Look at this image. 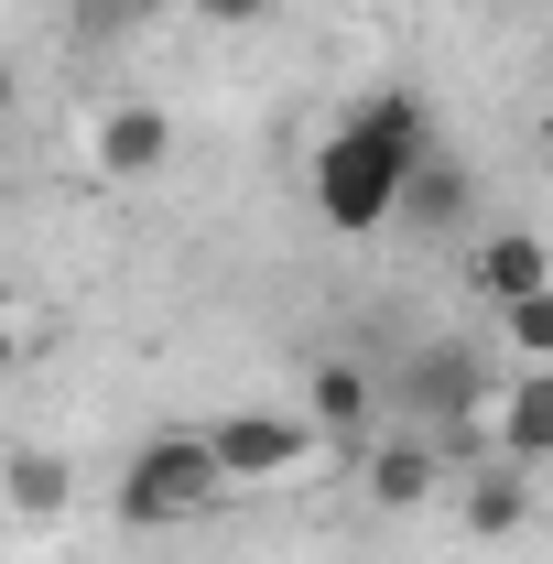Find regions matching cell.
<instances>
[{"label": "cell", "mask_w": 553, "mask_h": 564, "mask_svg": "<svg viewBox=\"0 0 553 564\" xmlns=\"http://www.w3.org/2000/svg\"><path fill=\"white\" fill-rule=\"evenodd\" d=\"M488 456L553 467V369H543V358H521V369L488 391Z\"/></svg>", "instance_id": "obj_5"}, {"label": "cell", "mask_w": 553, "mask_h": 564, "mask_svg": "<svg viewBox=\"0 0 553 564\" xmlns=\"http://www.w3.org/2000/svg\"><path fill=\"white\" fill-rule=\"evenodd\" d=\"M402 391H413V413L434 423V434H456V423H467V413L488 423V391H478V358H467V348H423Z\"/></svg>", "instance_id": "obj_8"}, {"label": "cell", "mask_w": 553, "mask_h": 564, "mask_svg": "<svg viewBox=\"0 0 553 564\" xmlns=\"http://www.w3.org/2000/svg\"><path fill=\"white\" fill-rule=\"evenodd\" d=\"M185 11H196V22H261L272 0H185Z\"/></svg>", "instance_id": "obj_14"}, {"label": "cell", "mask_w": 553, "mask_h": 564, "mask_svg": "<svg viewBox=\"0 0 553 564\" xmlns=\"http://www.w3.org/2000/svg\"><path fill=\"white\" fill-rule=\"evenodd\" d=\"M543 76H553V44H543Z\"/></svg>", "instance_id": "obj_16"}, {"label": "cell", "mask_w": 553, "mask_h": 564, "mask_svg": "<svg viewBox=\"0 0 553 564\" xmlns=\"http://www.w3.org/2000/svg\"><path fill=\"white\" fill-rule=\"evenodd\" d=\"M217 467H228V489H272V478H293L326 434H315V413H282V402H250V413H217L207 423Z\"/></svg>", "instance_id": "obj_3"}, {"label": "cell", "mask_w": 553, "mask_h": 564, "mask_svg": "<svg viewBox=\"0 0 553 564\" xmlns=\"http://www.w3.org/2000/svg\"><path fill=\"white\" fill-rule=\"evenodd\" d=\"M467 207H478V174H467V163L434 141V152H423V174H413V207H402V217H423V228H467Z\"/></svg>", "instance_id": "obj_11"}, {"label": "cell", "mask_w": 553, "mask_h": 564, "mask_svg": "<svg viewBox=\"0 0 553 564\" xmlns=\"http://www.w3.org/2000/svg\"><path fill=\"white\" fill-rule=\"evenodd\" d=\"M217 489H228V467H217L207 423H196V434H141L131 456H120V489H109V510H120L131 532H163V521H196Z\"/></svg>", "instance_id": "obj_2"}, {"label": "cell", "mask_w": 553, "mask_h": 564, "mask_svg": "<svg viewBox=\"0 0 553 564\" xmlns=\"http://www.w3.org/2000/svg\"><path fill=\"white\" fill-rule=\"evenodd\" d=\"M66 499H76L66 456H44V445H22V456H11V510H22V521H55Z\"/></svg>", "instance_id": "obj_12"}, {"label": "cell", "mask_w": 553, "mask_h": 564, "mask_svg": "<svg viewBox=\"0 0 553 564\" xmlns=\"http://www.w3.org/2000/svg\"><path fill=\"white\" fill-rule=\"evenodd\" d=\"M499 326H510V358H543L553 369V282L521 293V304H499Z\"/></svg>", "instance_id": "obj_13"}, {"label": "cell", "mask_w": 553, "mask_h": 564, "mask_svg": "<svg viewBox=\"0 0 553 564\" xmlns=\"http://www.w3.org/2000/svg\"><path fill=\"white\" fill-rule=\"evenodd\" d=\"M543 174H553V109H543Z\"/></svg>", "instance_id": "obj_15"}, {"label": "cell", "mask_w": 553, "mask_h": 564, "mask_svg": "<svg viewBox=\"0 0 553 564\" xmlns=\"http://www.w3.org/2000/svg\"><path fill=\"white\" fill-rule=\"evenodd\" d=\"M467 282H478L488 304H521V293H543V282H553V250L532 239V228H488L478 250H467Z\"/></svg>", "instance_id": "obj_9"}, {"label": "cell", "mask_w": 553, "mask_h": 564, "mask_svg": "<svg viewBox=\"0 0 553 564\" xmlns=\"http://www.w3.org/2000/svg\"><path fill=\"white\" fill-rule=\"evenodd\" d=\"M304 413H315V434H326L337 456H369V445H380V434H369V423H380V380H369L358 358H326V369L304 380Z\"/></svg>", "instance_id": "obj_6"}, {"label": "cell", "mask_w": 553, "mask_h": 564, "mask_svg": "<svg viewBox=\"0 0 553 564\" xmlns=\"http://www.w3.org/2000/svg\"><path fill=\"white\" fill-rule=\"evenodd\" d=\"M87 163H98L109 185H152V174L174 163V109H152V98H109V109L87 120Z\"/></svg>", "instance_id": "obj_4"}, {"label": "cell", "mask_w": 553, "mask_h": 564, "mask_svg": "<svg viewBox=\"0 0 553 564\" xmlns=\"http://www.w3.org/2000/svg\"><path fill=\"white\" fill-rule=\"evenodd\" d=\"M358 467H369V499H380V510H423V499L445 489V445H434V434H380Z\"/></svg>", "instance_id": "obj_7"}, {"label": "cell", "mask_w": 553, "mask_h": 564, "mask_svg": "<svg viewBox=\"0 0 553 564\" xmlns=\"http://www.w3.org/2000/svg\"><path fill=\"white\" fill-rule=\"evenodd\" d=\"M423 152H434L423 98H413V87H369L337 131H326V152H315V217H326V228H347V239L391 228V217L413 207Z\"/></svg>", "instance_id": "obj_1"}, {"label": "cell", "mask_w": 553, "mask_h": 564, "mask_svg": "<svg viewBox=\"0 0 553 564\" xmlns=\"http://www.w3.org/2000/svg\"><path fill=\"white\" fill-rule=\"evenodd\" d=\"M456 510H467V532H478V543H510V532L532 521V467L478 456V478H467V499H456Z\"/></svg>", "instance_id": "obj_10"}]
</instances>
